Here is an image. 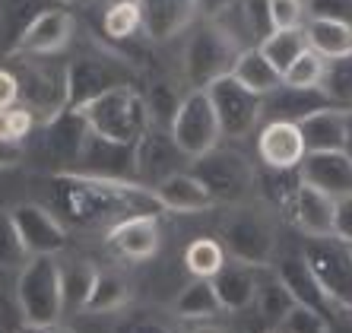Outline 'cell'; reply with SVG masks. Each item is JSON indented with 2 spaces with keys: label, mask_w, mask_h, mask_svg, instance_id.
I'll return each mask as SVG.
<instances>
[{
  "label": "cell",
  "mask_w": 352,
  "mask_h": 333,
  "mask_svg": "<svg viewBox=\"0 0 352 333\" xmlns=\"http://www.w3.org/2000/svg\"><path fill=\"white\" fill-rule=\"evenodd\" d=\"M51 206L70 226L80 228H111L131 216H156V194L149 187L127 178H102L89 171H58L51 175Z\"/></svg>",
  "instance_id": "obj_1"
},
{
  "label": "cell",
  "mask_w": 352,
  "mask_h": 333,
  "mask_svg": "<svg viewBox=\"0 0 352 333\" xmlns=\"http://www.w3.org/2000/svg\"><path fill=\"white\" fill-rule=\"evenodd\" d=\"M74 111L82 114V121L89 124V133H96L98 140L115 143V147H133L153 127L143 92L133 89V86L111 89L105 96L92 98L89 105L74 108Z\"/></svg>",
  "instance_id": "obj_2"
},
{
  "label": "cell",
  "mask_w": 352,
  "mask_h": 333,
  "mask_svg": "<svg viewBox=\"0 0 352 333\" xmlns=\"http://www.w3.org/2000/svg\"><path fill=\"white\" fill-rule=\"evenodd\" d=\"M238 54H241V45H238L235 35L226 25L206 19L204 25H197L190 32L188 45H184L181 76L190 89H210L213 83L232 74Z\"/></svg>",
  "instance_id": "obj_3"
},
{
  "label": "cell",
  "mask_w": 352,
  "mask_h": 333,
  "mask_svg": "<svg viewBox=\"0 0 352 333\" xmlns=\"http://www.w3.org/2000/svg\"><path fill=\"white\" fill-rule=\"evenodd\" d=\"M16 301L23 321L29 327L58 324L64 314V292H60V264L48 254L29 257L16 279Z\"/></svg>",
  "instance_id": "obj_4"
},
{
  "label": "cell",
  "mask_w": 352,
  "mask_h": 333,
  "mask_svg": "<svg viewBox=\"0 0 352 333\" xmlns=\"http://www.w3.org/2000/svg\"><path fill=\"white\" fill-rule=\"evenodd\" d=\"M190 175L210 191L213 204L238 206V204H245L257 187L254 165L248 162L241 153H235V149H219L216 147L213 153L194 159Z\"/></svg>",
  "instance_id": "obj_5"
},
{
  "label": "cell",
  "mask_w": 352,
  "mask_h": 333,
  "mask_svg": "<svg viewBox=\"0 0 352 333\" xmlns=\"http://www.w3.org/2000/svg\"><path fill=\"white\" fill-rule=\"evenodd\" d=\"M222 248L235 264L263 270L276 254V228L261 210H235L222 228Z\"/></svg>",
  "instance_id": "obj_6"
},
{
  "label": "cell",
  "mask_w": 352,
  "mask_h": 333,
  "mask_svg": "<svg viewBox=\"0 0 352 333\" xmlns=\"http://www.w3.org/2000/svg\"><path fill=\"white\" fill-rule=\"evenodd\" d=\"M305 264L311 267L318 286L333 308L352 311V244L330 238H305Z\"/></svg>",
  "instance_id": "obj_7"
},
{
  "label": "cell",
  "mask_w": 352,
  "mask_h": 333,
  "mask_svg": "<svg viewBox=\"0 0 352 333\" xmlns=\"http://www.w3.org/2000/svg\"><path fill=\"white\" fill-rule=\"evenodd\" d=\"M121 86H133L131 67L115 54H86L67 64V105L82 108L92 98Z\"/></svg>",
  "instance_id": "obj_8"
},
{
  "label": "cell",
  "mask_w": 352,
  "mask_h": 333,
  "mask_svg": "<svg viewBox=\"0 0 352 333\" xmlns=\"http://www.w3.org/2000/svg\"><path fill=\"white\" fill-rule=\"evenodd\" d=\"M168 133H172V140L178 143L181 153H184V159H190V162L219 147L222 127H219V118H216L213 102H210L206 89H190L184 96Z\"/></svg>",
  "instance_id": "obj_9"
},
{
  "label": "cell",
  "mask_w": 352,
  "mask_h": 333,
  "mask_svg": "<svg viewBox=\"0 0 352 333\" xmlns=\"http://www.w3.org/2000/svg\"><path fill=\"white\" fill-rule=\"evenodd\" d=\"M16 80L19 105L32 114L35 124H48L51 118L70 108L67 105V67L38 64V57H32L16 70Z\"/></svg>",
  "instance_id": "obj_10"
},
{
  "label": "cell",
  "mask_w": 352,
  "mask_h": 333,
  "mask_svg": "<svg viewBox=\"0 0 352 333\" xmlns=\"http://www.w3.org/2000/svg\"><path fill=\"white\" fill-rule=\"evenodd\" d=\"M206 96H210L213 111L219 118L222 137H229V140H245L257 127V121H261V114H263V98L254 96V92H248L232 76H222L219 83H213L206 89Z\"/></svg>",
  "instance_id": "obj_11"
},
{
  "label": "cell",
  "mask_w": 352,
  "mask_h": 333,
  "mask_svg": "<svg viewBox=\"0 0 352 333\" xmlns=\"http://www.w3.org/2000/svg\"><path fill=\"white\" fill-rule=\"evenodd\" d=\"M181 159H184V153H181L178 143L172 140V133L159 127H149L133 143V181L153 191L165 178L184 171L181 169Z\"/></svg>",
  "instance_id": "obj_12"
},
{
  "label": "cell",
  "mask_w": 352,
  "mask_h": 333,
  "mask_svg": "<svg viewBox=\"0 0 352 333\" xmlns=\"http://www.w3.org/2000/svg\"><path fill=\"white\" fill-rule=\"evenodd\" d=\"M13 222H16V232L23 238L25 251L38 257V254H48V257H58L67 248V228L58 219V213L48 210L41 204H16L10 210Z\"/></svg>",
  "instance_id": "obj_13"
},
{
  "label": "cell",
  "mask_w": 352,
  "mask_h": 333,
  "mask_svg": "<svg viewBox=\"0 0 352 333\" xmlns=\"http://www.w3.org/2000/svg\"><path fill=\"white\" fill-rule=\"evenodd\" d=\"M105 244L115 257L131 260V264L153 260L159 254V244H162V226H159V216L146 213V216H131V219L118 222V226L108 228Z\"/></svg>",
  "instance_id": "obj_14"
},
{
  "label": "cell",
  "mask_w": 352,
  "mask_h": 333,
  "mask_svg": "<svg viewBox=\"0 0 352 333\" xmlns=\"http://www.w3.org/2000/svg\"><path fill=\"white\" fill-rule=\"evenodd\" d=\"M74 39V17L60 7L45 10L29 29L16 39V45L10 48V54H25V57H54L70 45Z\"/></svg>",
  "instance_id": "obj_15"
},
{
  "label": "cell",
  "mask_w": 352,
  "mask_h": 333,
  "mask_svg": "<svg viewBox=\"0 0 352 333\" xmlns=\"http://www.w3.org/2000/svg\"><path fill=\"white\" fill-rule=\"evenodd\" d=\"M286 216L305 238H330L333 235V197H327L318 187L298 181L289 200L283 204Z\"/></svg>",
  "instance_id": "obj_16"
},
{
  "label": "cell",
  "mask_w": 352,
  "mask_h": 333,
  "mask_svg": "<svg viewBox=\"0 0 352 333\" xmlns=\"http://www.w3.org/2000/svg\"><path fill=\"white\" fill-rule=\"evenodd\" d=\"M86 140H89V124L74 108H67L58 118H51L48 124H41V153L60 165L80 162Z\"/></svg>",
  "instance_id": "obj_17"
},
{
  "label": "cell",
  "mask_w": 352,
  "mask_h": 333,
  "mask_svg": "<svg viewBox=\"0 0 352 333\" xmlns=\"http://www.w3.org/2000/svg\"><path fill=\"white\" fill-rule=\"evenodd\" d=\"M257 155H261V162L273 171H298V165H302L305 155H308L298 124L270 121L257 133Z\"/></svg>",
  "instance_id": "obj_18"
},
{
  "label": "cell",
  "mask_w": 352,
  "mask_h": 333,
  "mask_svg": "<svg viewBox=\"0 0 352 333\" xmlns=\"http://www.w3.org/2000/svg\"><path fill=\"white\" fill-rule=\"evenodd\" d=\"M305 149L308 153H349L352 130L346 121V111L340 108H320L298 121Z\"/></svg>",
  "instance_id": "obj_19"
},
{
  "label": "cell",
  "mask_w": 352,
  "mask_h": 333,
  "mask_svg": "<svg viewBox=\"0 0 352 333\" xmlns=\"http://www.w3.org/2000/svg\"><path fill=\"white\" fill-rule=\"evenodd\" d=\"M305 184L318 187L327 197L352 194V155L349 153H308L298 165Z\"/></svg>",
  "instance_id": "obj_20"
},
{
  "label": "cell",
  "mask_w": 352,
  "mask_h": 333,
  "mask_svg": "<svg viewBox=\"0 0 352 333\" xmlns=\"http://www.w3.org/2000/svg\"><path fill=\"white\" fill-rule=\"evenodd\" d=\"M149 41H168L197 17V0H137Z\"/></svg>",
  "instance_id": "obj_21"
},
{
  "label": "cell",
  "mask_w": 352,
  "mask_h": 333,
  "mask_svg": "<svg viewBox=\"0 0 352 333\" xmlns=\"http://www.w3.org/2000/svg\"><path fill=\"white\" fill-rule=\"evenodd\" d=\"M276 279L286 286V292L292 295L295 305L314 308V311H320V314L336 311L333 305H330V299L324 295V289L318 286V279H314L311 267L305 264L302 254H289V257L279 260V264H276Z\"/></svg>",
  "instance_id": "obj_22"
},
{
  "label": "cell",
  "mask_w": 352,
  "mask_h": 333,
  "mask_svg": "<svg viewBox=\"0 0 352 333\" xmlns=\"http://www.w3.org/2000/svg\"><path fill=\"white\" fill-rule=\"evenodd\" d=\"M159 206L168 213H206L213 210V197L200 181L190 175V171H178L172 178H165L162 184L153 187Z\"/></svg>",
  "instance_id": "obj_23"
},
{
  "label": "cell",
  "mask_w": 352,
  "mask_h": 333,
  "mask_svg": "<svg viewBox=\"0 0 352 333\" xmlns=\"http://www.w3.org/2000/svg\"><path fill=\"white\" fill-rule=\"evenodd\" d=\"M257 270L245 264H226L213 277V289L222 311H248L257 299Z\"/></svg>",
  "instance_id": "obj_24"
},
{
  "label": "cell",
  "mask_w": 352,
  "mask_h": 333,
  "mask_svg": "<svg viewBox=\"0 0 352 333\" xmlns=\"http://www.w3.org/2000/svg\"><path fill=\"white\" fill-rule=\"evenodd\" d=\"M229 76L261 98H267L270 92H276L279 86H283V74L261 54V48H241V54H238Z\"/></svg>",
  "instance_id": "obj_25"
},
{
  "label": "cell",
  "mask_w": 352,
  "mask_h": 333,
  "mask_svg": "<svg viewBox=\"0 0 352 333\" xmlns=\"http://www.w3.org/2000/svg\"><path fill=\"white\" fill-rule=\"evenodd\" d=\"M305 39L314 54L324 61H336L352 51V25L346 23H330V19H308L305 23Z\"/></svg>",
  "instance_id": "obj_26"
},
{
  "label": "cell",
  "mask_w": 352,
  "mask_h": 333,
  "mask_svg": "<svg viewBox=\"0 0 352 333\" xmlns=\"http://www.w3.org/2000/svg\"><path fill=\"white\" fill-rule=\"evenodd\" d=\"M133 289L131 279L118 273V270H98L96 286H92V295L86 301V311L82 314H108V311H121L127 308Z\"/></svg>",
  "instance_id": "obj_27"
},
{
  "label": "cell",
  "mask_w": 352,
  "mask_h": 333,
  "mask_svg": "<svg viewBox=\"0 0 352 333\" xmlns=\"http://www.w3.org/2000/svg\"><path fill=\"white\" fill-rule=\"evenodd\" d=\"M270 96H273V108H276V118H273V121L298 124L302 118L320 111V108H333L320 89H289V86H279V89L270 92Z\"/></svg>",
  "instance_id": "obj_28"
},
{
  "label": "cell",
  "mask_w": 352,
  "mask_h": 333,
  "mask_svg": "<svg viewBox=\"0 0 352 333\" xmlns=\"http://www.w3.org/2000/svg\"><path fill=\"white\" fill-rule=\"evenodd\" d=\"M175 314L184 317V321H210L222 311L219 299H216V289H213V279H190L181 295L175 299Z\"/></svg>",
  "instance_id": "obj_29"
},
{
  "label": "cell",
  "mask_w": 352,
  "mask_h": 333,
  "mask_svg": "<svg viewBox=\"0 0 352 333\" xmlns=\"http://www.w3.org/2000/svg\"><path fill=\"white\" fill-rule=\"evenodd\" d=\"M98 267L89 260H74L60 267V292H64V311H86V301L92 295Z\"/></svg>",
  "instance_id": "obj_30"
},
{
  "label": "cell",
  "mask_w": 352,
  "mask_h": 333,
  "mask_svg": "<svg viewBox=\"0 0 352 333\" xmlns=\"http://www.w3.org/2000/svg\"><path fill=\"white\" fill-rule=\"evenodd\" d=\"M261 54L276 67L279 74H286L289 67H292L295 57H302L308 51V39H305V25L302 29H273L267 39L257 45Z\"/></svg>",
  "instance_id": "obj_31"
},
{
  "label": "cell",
  "mask_w": 352,
  "mask_h": 333,
  "mask_svg": "<svg viewBox=\"0 0 352 333\" xmlns=\"http://www.w3.org/2000/svg\"><path fill=\"white\" fill-rule=\"evenodd\" d=\"M320 92L327 96V102L340 111H352V51L336 61H327L324 80H320Z\"/></svg>",
  "instance_id": "obj_32"
},
{
  "label": "cell",
  "mask_w": 352,
  "mask_h": 333,
  "mask_svg": "<svg viewBox=\"0 0 352 333\" xmlns=\"http://www.w3.org/2000/svg\"><path fill=\"white\" fill-rule=\"evenodd\" d=\"M143 102H146V108H149L153 127L168 130L175 121V114H178V108H181V102H184V96L178 92V86H175L172 80H153L146 96H143Z\"/></svg>",
  "instance_id": "obj_33"
},
{
  "label": "cell",
  "mask_w": 352,
  "mask_h": 333,
  "mask_svg": "<svg viewBox=\"0 0 352 333\" xmlns=\"http://www.w3.org/2000/svg\"><path fill=\"white\" fill-rule=\"evenodd\" d=\"M184 264L194 273V279H213L226 267V248L216 238H194L184 251Z\"/></svg>",
  "instance_id": "obj_34"
},
{
  "label": "cell",
  "mask_w": 352,
  "mask_h": 333,
  "mask_svg": "<svg viewBox=\"0 0 352 333\" xmlns=\"http://www.w3.org/2000/svg\"><path fill=\"white\" fill-rule=\"evenodd\" d=\"M54 0H3V7H0V19H3V29L10 35V48L16 45V39L35 23V19L51 10Z\"/></svg>",
  "instance_id": "obj_35"
},
{
  "label": "cell",
  "mask_w": 352,
  "mask_h": 333,
  "mask_svg": "<svg viewBox=\"0 0 352 333\" xmlns=\"http://www.w3.org/2000/svg\"><path fill=\"white\" fill-rule=\"evenodd\" d=\"M102 29H105V35L111 41H131L143 29L137 0H131V3H108L105 13H102Z\"/></svg>",
  "instance_id": "obj_36"
},
{
  "label": "cell",
  "mask_w": 352,
  "mask_h": 333,
  "mask_svg": "<svg viewBox=\"0 0 352 333\" xmlns=\"http://www.w3.org/2000/svg\"><path fill=\"white\" fill-rule=\"evenodd\" d=\"M292 295L286 292V286L279 283L276 277L273 279H261L257 283V299H254V308H257V314L267 321V324H273L276 327L283 317L292 311Z\"/></svg>",
  "instance_id": "obj_37"
},
{
  "label": "cell",
  "mask_w": 352,
  "mask_h": 333,
  "mask_svg": "<svg viewBox=\"0 0 352 333\" xmlns=\"http://www.w3.org/2000/svg\"><path fill=\"white\" fill-rule=\"evenodd\" d=\"M324 70H327V61L308 48L302 57H295L292 67L283 74V86H289V89H320Z\"/></svg>",
  "instance_id": "obj_38"
},
{
  "label": "cell",
  "mask_w": 352,
  "mask_h": 333,
  "mask_svg": "<svg viewBox=\"0 0 352 333\" xmlns=\"http://www.w3.org/2000/svg\"><path fill=\"white\" fill-rule=\"evenodd\" d=\"M32 257V254L25 251L23 238L16 232V222L10 216V210L0 206V270H23L25 260Z\"/></svg>",
  "instance_id": "obj_39"
},
{
  "label": "cell",
  "mask_w": 352,
  "mask_h": 333,
  "mask_svg": "<svg viewBox=\"0 0 352 333\" xmlns=\"http://www.w3.org/2000/svg\"><path fill=\"white\" fill-rule=\"evenodd\" d=\"M32 130H35V118L25 111L23 105L0 108V140L16 143V147H25V140H29Z\"/></svg>",
  "instance_id": "obj_40"
},
{
  "label": "cell",
  "mask_w": 352,
  "mask_h": 333,
  "mask_svg": "<svg viewBox=\"0 0 352 333\" xmlns=\"http://www.w3.org/2000/svg\"><path fill=\"white\" fill-rule=\"evenodd\" d=\"M276 333H327V314L305 305H292V311L276 324Z\"/></svg>",
  "instance_id": "obj_41"
},
{
  "label": "cell",
  "mask_w": 352,
  "mask_h": 333,
  "mask_svg": "<svg viewBox=\"0 0 352 333\" xmlns=\"http://www.w3.org/2000/svg\"><path fill=\"white\" fill-rule=\"evenodd\" d=\"M111 333H175L168 321L156 314H146V311H131V314H121L118 324L111 327Z\"/></svg>",
  "instance_id": "obj_42"
},
{
  "label": "cell",
  "mask_w": 352,
  "mask_h": 333,
  "mask_svg": "<svg viewBox=\"0 0 352 333\" xmlns=\"http://www.w3.org/2000/svg\"><path fill=\"white\" fill-rule=\"evenodd\" d=\"M305 17L352 25V0H305Z\"/></svg>",
  "instance_id": "obj_43"
},
{
  "label": "cell",
  "mask_w": 352,
  "mask_h": 333,
  "mask_svg": "<svg viewBox=\"0 0 352 333\" xmlns=\"http://www.w3.org/2000/svg\"><path fill=\"white\" fill-rule=\"evenodd\" d=\"M273 29H302L305 25V0H267Z\"/></svg>",
  "instance_id": "obj_44"
},
{
  "label": "cell",
  "mask_w": 352,
  "mask_h": 333,
  "mask_svg": "<svg viewBox=\"0 0 352 333\" xmlns=\"http://www.w3.org/2000/svg\"><path fill=\"white\" fill-rule=\"evenodd\" d=\"M241 13H245V25H248V32L254 35L257 41H263L267 35L273 32L270 7H267V0H245V7H241Z\"/></svg>",
  "instance_id": "obj_45"
},
{
  "label": "cell",
  "mask_w": 352,
  "mask_h": 333,
  "mask_svg": "<svg viewBox=\"0 0 352 333\" xmlns=\"http://www.w3.org/2000/svg\"><path fill=\"white\" fill-rule=\"evenodd\" d=\"M333 238L343 244H352V194H343L333 200Z\"/></svg>",
  "instance_id": "obj_46"
},
{
  "label": "cell",
  "mask_w": 352,
  "mask_h": 333,
  "mask_svg": "<svg viewBox=\"0 0 352 333\" xmlns=\"http://www.w3.org/2000/svg\"><path fill=\"white\" fill-rule=\"evenodd\" d=\"M19 105V80L13 70L0 67V108H13Z\"/></svg>",
  "instance_id": "obj_47"
},
{
  "label": "cell",
  "mask_w": 352,
  "mask_h": 333,
  "mask_svg": "<svg viewBox=\"0 0 352 333\" xmlns=\"http://www.w3.org/2000/svg\"><path fill=\"white\" fill-rule=\"evenodd\" d=\"M238 0H197V13H204V19L216 23L222 13H229Z\"/></svg>",
  "instance_id": "obj_48"
},
{
  "label": "cell",
  "mask_w": 352,
  "mask_h": 333,
  "mask_svg": "<svg viewBox=\"0 0 352 333\" xmlns=\"http://www.w3.org/2000/svg\"><path fill=\"white\" fill-rule=\"evenodd\" d=\"M25 155V147H16V143H7L0 140V169H13V165L23 162Z\"/></svg>",
  "instance_id": "obj_49"
},
{
  "label": "cell",
  "mask_w": 352,
  "mask_h": 333,
  "mask_svg": "<svg viewBox=\"0 0 352 333\" xmlns=\"http://www.w3.org/2000/svg\"><path fill=\"white\" fill-rule=\"evenodd\" d=\"M327 333H352V311L336 308L327 314Z\"/></svg>",
  "instance_id": "obj_50"
},
{
  "label": "cell",
  "mask_w": 352,
  "mask_h": 333,
  "mask_svg": "<svg viewBox=\"0 0 352 333\" xmlns=\"http://www.w3.org/2000/svg\"><path fill=\"white\" fill-rule=\"evenodd\" d=\"M184 333H229L226 327H219V324H210V321H197L194 327H188Z\"/></svg>",
  "instance_id": "obj_51"
},
{
  "label": "cell",
  "mask_w": 352,
  "mask_h": 333,
  "mask_svg": "<svg viewBox=\"0 0 352 333\" xmlns=\"http://www.w3.org/2000/svg\"><path fill=\"white\" fill-rule=\"evenodd\" d=\"M19 333H70V330H67V327H60V324H48V327H29V324H25Z\"/></svg>",
  "instance_id": "obj_52"
},
{
  "label": "cell",
  "mask_w": 352,
  "mask_h": 333,
  "mask_svg": "<svg viewBox=\"0 0 352 333\" xmlns=\"http://www.w3.org/2000/svg\"><path fill=\"white\" fill-rule=\"evenodd\" d=\"M108 3H131V0H105V7Z\"/></svg>",
  "instance_id": "obj_53"
},
{
  "label": "cell",
  "mask_w": 352,
  "mask_h": 333,
  "mask_svg": "<svg viewBox=\"0 0 352 333\" xmlns=\"http://www.w3.org/2000/svg\"><path fill=\"white\" fill-rule=\"evenodd\" d=\"M58 3H82V0H58Z\"/></svg>",
  "instance_id": "obj_54"
},
{
  "label": "cell",
  "mask_w": 352,
  "mask_h": 333,
  "mask_svg": "<svg viewBox=\"0 0 352 333\" xmlns=\"http://www.w3.org/2000/svg\"><path fill=\"white\" fill-rule=\"evenodd\" d=\"M273 333H276V330H273Z\"/></svg>",
  "instance_id": "obj_55"
},
{
  "label": "cell",
  "mask_w": 352,
  "mask_h": 333,
  "mask_svg": "<svg viewBox=\"0 0 352 333\" xmlns=\"http://www.w3.org/2000/svg\"><path fill=\"white\" fill-rule=\"evenodd\" d=\"M0 333H3V330H0Z\"/></svg>",
  "instance_id": "obj_56"
}]
</instances>
